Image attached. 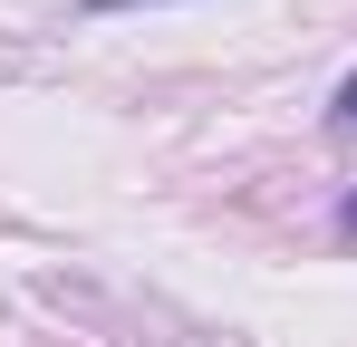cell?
Listing matches in <instances>:
<instances>
[{
	"label": "cell",
	"instance_id": "1",
	"mask_svg": "<svg viewBox=\"0 0 357 347\" xmlns=\"http://www.w3.org/2000/svg\"><path fill=\"white\" fill-rule=\"evenodd\" d=\"M328 125H338V135H357V77L338 87V107H328Z\"/></svg>",
	"mask_w": 357,
	"mask_h": 347
},
{
	"label": "cell",
	"instance_id": "3",
	"mask_svg": "<svg viewBox=\"0 0 357 347\" xmlns=\"http://www.w3.org/2000/svg\"><path fill=\"white\" fill-rule=\"evenodd\" d=\"M87 10H135V0H87Z\"/></svg>",
	"mask_w": 357,
	"mask_h": 347
},
{
	"label": "cell",
	"instance_id": "2",
	"mask_svg": "<svg viewBox=\"0 0 357 347\" xmlns=\"http://www.w3.org/2000/svg\"><path fill=\"white\" fill-rule=\"evenodd\" d=\"M338 241H357V193H348V203H338Z\"/></svg>",
	"mask_w": 357,
	"mask_h": 347
}]
</instances>
